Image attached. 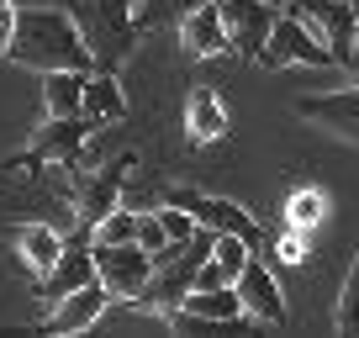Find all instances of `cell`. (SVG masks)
Wrapping results in <instances>:
<instances>
[{
	"instance_id": "26",
	"label": "cell",
	"mask_w": 359,
	"mask_h": 338,
	"mask_svg": "<svg viewBox=\"0 0 359 338\" xmlns=\"http://www.w3.org/2000/svg\"><path fill=\"white\" fill-rule=\"evenodd\" d=\"M11 32H16V6L0 0V58H6V48H11Z\"/></svg>"
},
{
	"instance_id": "5",
	"label": "cell",
	"mask_w": 359,
	"mask_h": 338,
	"mask_svg": "<svg viewBox=\"0 0 359 338\" xmlns=\"http://www.w3.org/2000/svg\"><path fill=\"white\" fill-rule=\"evenodd\" d=\"M95 243V238H90ZM95 275H101V285L116 296V302H137V296L148 291V280H154V254H148L143 243H95Z\"/></svg>"
},
{
	"instance_id": "12",
	"label": "cell",
	"mask_w": 359,
	"mask_h": 338,
	"mask_svg": "<svg viewBox=\"0 0 359 338\" xmlns=\"http://www.w3.org/2000/svg\"><path fill=\"white\" fill-rule=\"evenodd\" d=\"M238 302H243V317H254V323H285V291L259 259H248L238 275Z\"/></svg>"
},
{
	"instance_id": "14",
	"label": "cell",
	"mask_w": 359,
	"mask_h": 338,
	"mask_svg": "<svg viewBox=\"0 0 359 338\" xmlns=\"http://www.w3.org/2000/svg\"><path fill=\"white\" fill-rule=\"evenodd\" d=\"M296 111L333 127V133H344V137H359V85L354 90H327V95H302Z\"/></svg>"
},
{
	"instance_id": "16",
	"label": "cell",
	"mask_w": 359,
	"mask_h": 338,
	"mask_svg": "<svg viewBox=\"0 0 359 338\" xmlns=\"http://www.w3.org/2000/svg\"><path fill=\"white\" fill-rule=\"evenodd\" d=\"M79 111H85L95 127H111V122H122V116H127V95H122V85H116L111 69H90L85 106H79Z\"/></svg>"
},
{
	"instance_id": "28",
	"label": "cell",
	"mask_w": 359,
	"mask_h": 338,
	"mask_svg": "<svg viewBox=\"0 0 359 338\" xmlns=\"http://www.w3.org/2000/svg\"><path fill=\"white\" fill-rule=\"evenodd\" d=\"M354 69H359V64H354Z\"/></svg>"
},
{
	"instance_id": "1",
	"label": "cell",
	"mask_w": 359,
	"mask_h": 338,
	"mask_svg": "<svg viewBox=\"0 0 359 338\" xmlns=\"http://www.w3.org/2000/svg\"><path fill=\"white\" fill-rule=\"evenodd\" d=\"M6 58L22 69H37V74H53V69H95V53H90L85 32L69 11L58 6H27L16 11V32H11V48Z\"/></svg>"
},
{
	"instance_id": "7",
	"label": "cell",
	"mask_w": 359,
	"mask_h": 338,
	"mask_svg": "<svg viewBox=\"0 0 359 338\" xmlns=\"http://www.w3.org/2000/svg\"><path fill=\"white\" fill-rule=\"evenodd\" d=\"M90 280H101L95 275V243H90V227L79 222V233L74 238H64V254H58V264L43 275V302H58V296H69V291H79V285H90Z\"/></svg>"
},
{
	"instance_id": "21",
	"label": "cell",
	"mask_w": 359,
	"mask_h": 338,
	"mask_svg": "<svg viewBox=\"0 0 359 338\" xmlns=\"http://www.w3.org/2000/svg\"><path fill=\"white\" fill-rule=\"evenodd\" d=\"M90 238H95V243H133V238H137V212H133L127 201L111 206L101 222L90 227Z\"/></svg>"
},
{
	"instance_id": "8",
	"label": "cell",
	"mask_w": 359,
	"mask_h": 338,
	"mask_svg": "<svg viewBox=\"0 0 359 338\" xmlns=\"http://www.w3.org/2000/svg\"><path fill=\"white\" fill-rule=\"evenodd\" d=\"M111 302H116V296L106 291L101 280H90V285H79V291L58 296L53 312H48V323H43V333H58V338H64V333H90V327L111 312Z\"/></svg>"
},
{
	"instance_id": "15",
	"label": "cell",
	"mask_w": 359,
	"mask_h": 338,
	"mask_svg": "<svg viewBox=\"0 0 359 338\" xmlns=\"http://www.w3.org/2000/svg\"><path fill=\"white\" fill-rule=\"evenodd\" d=\"M180 312L196 317V323L217 327V323H238L243 317V302H238V285H191Z\"/></svg>"
},
{
	"instance_id": "13",
	"label": "cell",
	"mask_w": 359,
	"mask_h": 338,
	"mask_svg": "<svg viewBox=\"0 0 359 338\" xmlns=\"http://www.w3.org/2000/svg\"><path fill=\"white\" fill-rule=\"evenodd\" d=\"M180 43H185L191 58L227 53V48H233V32H227V22H222V6H217V0H201V6L180 22Z\"/></svg>"
},
{
	"instance_id": "3",
	"label": "cell",
	"mask_w": 359,
	"mask_h": 338,
	"mask_svg": "<svg viewBox=\"0 0 359 338\" xmlns=\"http://www.w3.org/2000/svg\"><path fill=\"white\" fill-rule=\"evenodd\" d=\"M259 64H264V69H333L338 58L296 11H280V16H275V32H269V43H264V53H259Z\"/></svg>"
},
{
	"instance_id": "25",
	"label": "cell",
	"mask_w": 359,
	"mask_h": 338,
	"mask_svg": "<svg viewBox=\"0 0 359 338\" xmlns=\"http://www.w3.org/2000/svg\"><path fill=\"white\" fill-rule=\"evenodd\" d=\"M158 222H164V233L175 238V243L196 238V227H201V222H196L191 212H185V206H175V201H164V206H158Z\"/></svg>"
},
{
	"instance_id": "24",
	"label": "cell",
	"mask_w": 359,
	"mask_h": 338,
	"mask_svg": "<svg viewBox=\"0 0 359 338\" xmlns=\"http://www.w3.org/2000/svg\"><path fill=\"white\" fill-rule=\"evenodd\" d=\"M137 243H143L148 254H154V259L164 254L169 243H175V238L164 233V222H158V206H154V212H137Z\"/></svg>"
},
{
	"instance_id": "20",
	"label": "cell",
	"mask_w": 359,
	"mask_h": 338,
	"mask_svg": "<svg viewBox=\"0 0 359 338\" xmlns=\"http://www.w3.org/2000/svg\"><path fill=\"white\" fill-rule=\"evenodd\" d=\"M280 217L296 227V233H312V227H323V217H327V196L317 191V185H296Z\"/></svg>"
},
{
	"instance_id": "27",
	"label": "cell",
	"mask_w": 359,
	"mask_h": 338,
	"mask_svg": "<svg viewBox=\"0 0 359 338\" xmlns=\"http://www.w3.org/2000/svg\"><path fill=\"white\" fill-rule=\"evenodd\" d=\"M280 254H285L291 264H296V259H306V233H296V227H291V233L280 238Z\"/></svg>"
},
{
	"instance_id": "23",
	"label": "cell",
	"mask_w": 359,
	"mask_h": 338,
	"mask_svg": "<svg viewBox=\"0 0 359 338\" xmlns=\"http://www.w3.org/2000/svg\"><path fill=\"white\" fill-rule=\"evenodd\" d=\"M338 333H359V254H354V264H348L344 296H338Z\"/></svg>"
},
{
	"instance_id": "19",
	"label": "cell",
	"mask_w": 359,
	"mask_h": 338,
	"mask_svg": "<svg viewBox=\"0 0 359 338\" xmlns=\"http://www.w3.org/2000/svg\"><path fill=\"white\" fill-rule=\"evenodd\" d=\"M85 69H53L43 74V111L48 116H79L85 106Z\"/></svg>"
},
{
	"instance_id": "9",
	"label": "cell",
	"mask_w": 359,
	"mask_h": 338,
	"mask_svg": "<svg viewBox=\"0 0 359 338\" xmlns=\"http://www.w3.org/2000/svg\"><path fill=\"white\" fill-rule=\"evenodd\" d=\"M222 6V22H227V32H233V48L243 58H259L264 53V43H269V32H275V6L269 0H217Z\"/></svg>"
},
{
	"instance_id": "6",
	"label": "cell",
	"mask_w": 359,
	"mask_h": 338,
	"mask_svg": "<svg viewBox=\"0 0 359 338\" xmlns=\"http://www.w3.org/2000/svg\"><path fill=\"white\" fill-rule=\"evenodd\" d=\"M164 201L185 206V212H191L201 227H212V233H238V238H248L254 248H259V238H264V233H259V222H254V217H248L238 201H222V196H201V191H180V185H175V191H164Z\"/></svg>"
},
{
	"instance_id": "18",
	"label": "cell",
	"mask_w": 359,
	"mask_h": 338,
	"mask_svg": "<svg viewBox=\"0 0 359 338\" xmlns=\"http://www.w3.org/2000/svg\"><path fill=\"white\" fill-rule=\"evenodd\" d=\"M16 254H22V264L43 280V275L58 264V254H64V233L48 227V222H27L22 233H16Z\"/></svg>"
},
{
	"instance_id": "2",
	"label": "cell",
	"mask_w": 359,
	"mask_h": 338,
	"mask_svg": "<svg viewBox=\"0 0 359 338\" xmlns=\"http://www.w3.org/2000/svg\"><path fill=\"white\" fill-rule=\"evenodd\" d=\"M69 16L79 22L90 53H95V69H122L137 48V11L133 0H69Z\"/></svg>"
},
{
	"instance_id": "22",
	"label": "cell",
	"mask_w": 359,
	"mask_h": 338,
	"mask_svg": "<svg viewBox=\"0 0 359 338\" xmlns=\"http://www.w3.org/2000/svg\"><path fill=\"white\" fill-rule=\"evenodd\" d=\"M196 6H201V0H143V6H137V27H169V22L180 27Z\"/></svg>"
},
{
	"instance_id": "11",
	"label": "cell",
	"mask_w": 359,
	"mask_h": 338,
	"mask_svg": "<svg viewBox=\"0 0 359 338\" xmlns=\"http://www.w3.org/2000/svg\"><path fill=\"white\" fill-rule=\"evenodd\" d=\"M133 175H137V154H122V158H111L101 175H90L85 191H79V222L95 227L111 206H122V191H127Z\"/></svg>"
},
{
	"instance_id": "10",
	"label": "cell",
	"mask_w": 359,
	"mask_h": 338,
	"mask_svg": "<svg viewBox=\"0 0 359 338\" xmlns=\"http://www.w3.org/2000/svg\"><path fill=\"white\" fill-rule=\"evenodd\" d=\"M90 133H101V127L90 122L85 111H79V116H48V122L37 127V137H32L27 154H37L43 164H79Z\"/></svg>"
},
{
	"instance_id": "4",
	"label": "cell",
	"mask_w": 359,
	"mask_h": 338,
	"mask_svg": "<svg viewBox=\"0 0 359 338\" xmlns=\"http://www.w3.org/2000/svg\"><path fill=\"white\" fill-rule=\"evenodd\" d=\"M291 11L333 48V58L344 69L359 64V6L354 0H291Z\"/></svg>"
},
{
	"instance_id": "17",
	"label": "cell",
	"mask_w": 359,
	"mask_h": 338,
	"mask_svg": "<svg viewBox=\"0 0 359 338\" xmlns=\"http://www.w3.org/2000/svg\"><path fill=\"white\" fill-rule=\"evenodd\" d=\"M185 133H191V143H217L227 133V106L217 101L212 85H196L191 90V101H185Z\"/></svg>"
}]
</instances>
